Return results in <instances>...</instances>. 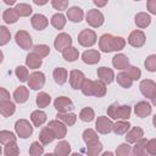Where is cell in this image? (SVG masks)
I'll use <instances>...</instances> for the list:
<instances>
[{"label": "cell", "instance_id": "44dd1931", "mask_svg": "<svg viewBox=\"0 0 156 156\" xmlns=\"http://www.w3.org/2000/svg\"><path fill=\"white\" fill-rule=\"evenodd\" d=\"M55 139H56L55 133L52 132V129H51L49 126L41 128V130H40V133H39V141H40L43 145H48V144L52 143Z\"/></svg>", "mask_w": 156, "mask_h": 156}, {"label": "cell", "instance_id": "30bf717a", "mask_svg": "<svg viewBox=\"0 0 156 156\" xmlns=\"http://www.w3.org/2000/svg\"><path fill=\"white\" fill-rule=\"evenodd\" d=\"M145 41H146L145 33L139 29L133 30L128 37V44L133 48H141V46H144Z\"/></svg>", "mask_w": 156, "mask_h": 156}, {"label": "cell", "instance_id": "8fae6325", "mask_svg": "<svg viewBox=\"0 0 156 156\" xmlns=\"http://www.w3.org/2000/svg\"><path fill=\"white\" fill-rule=\"evenodd\" d=\"M72 45V38L69 34L67 33H60L56 35L55 40H54V46L57 51H63L66 48Z\"/></svg>", "mask_w": 156, "mask_h": 156}, {"label": "cell", "instance_id": "91938a15", "mask_svg": "<svg viewBox=\"0 0 156 156\" xmlns=\"http://www.w3.org/2000/svg\"><path fill=\"white\" fill-rule=\"evenodd\" d=\"M4 2H5L6 5H9V6H11V5H13V4L16 2V0H4Z\"/></svg>", "mask_w": 156, "mask_h": 156}, {"label": "cell", "instance_id": "94428289", "mask_svg": "<svg viewBox=\"0 0 156 156\" xmlns=\"http://www.w3.org/2000/svg\"><path fill=\"white\" fill-rule=\"evenodd\" d=\"M152 124H154V127L156 128V115L152 117Z\"/></svg>", "mask_w": 156, "mask_h": 156}, {"label": "cell", "instance_id": "f907efd6", "mask_svg": "<svg viewBox=\"0 0 156 156\" xmlns=\"http://www.w3.org/2000/svg\"><path fill=\"white\" fill-rule=\"evenodd\" d=\"M130 154H132V146L129 145V143L119 144L118 147L116 149V155L118 156H128Z\"/></svg>", "mask_w": 156, "mask_h": 156}, {"label": "cell", "instance_id": "ffe728a7", "mask_svg": "<svg viewBox=\"0 0 156 156\" xmlns=\"http://www.w3.org/2000/svg\"><path fill=\"white\" fill-rule=\"evenodd\" d=\"M66 17H67L71 22H73V23H79V22L83 20V17H84V12H83V10H82L80 7H78V6H72V7H69V9L67 10Z\"/></svg>", "mask_w": 156, "mask_h": 156}, {"label": "cell", "instance_id": "ba28073f", "mask_svg": "<svg viewBox=\"0 0 156 156\" xmlns=\"http://www.w3.org/2000/svg\"><path fill=\"white\" fill-rule=\"evenodd\" d=\"M95 129L100 134H108L113 132V122L106 116H99L95 122Z\"/></svg>", "mask_w": 156, "mask_h": 156}, {"label": "cell", "instance_id": "603a6c76", "mask_svg": "<svg viewBox=\"0 0 156 156\" xmlns=\"http://www.w3.org/2000/svg\"><path fill=\"white\" fill-rule=\"evenodd\" d=\"M144 136V130L140 127H133L132 129H129L126 133V141L127 143H135L139 139H141Z\"/></svg>", "mask_w": 156, "mask_h": 156}, {"label": "cell", "instance_id": "1f68e13d", "mask_svg": "<svg viewBox=\"0 0 156 156\" xmlns=\"http://www.w3.org/2000/svg\"><path fill=\"white\" fill-rule=\"evenodd\" d=\"M18 18H20V16H18V13L16 12V10L15 9H6L5 11H4V13H2V20H4V22L5 23H7V24H13V23H16L17 21H18Z\"/></svg>", "mask_w": 156, "mask_h": 156}, {"label": "cell", "instance_id": "83f0119b", "mask_svg": "<svg viewBox=\"0 0 156 156\" xmlns=\"http://www.w3.org/2000/svg\"><path fill=\"white\" fill-rule=\"evenodd\" d=\"M16 111V106L11 100H5V101H0V113L4 117H10L15 113Z\"/></svg>", "mask_w": 156, "mask_h": 156}, {"label": "cell", "instance_id": "7a4b0ae2", "mask_svg": "<svg viewBox=\"0 0 156 156\" xmlns=\"http://www.w3.org/2000/svg\"><path fill=\"white\" fill-rule=\"evenodd\" d=\"M82 93L85 96H95V98H102L105 96L107 89H106V83H104L102 80H91V79H87L84 80L82 88H80Z\"/></svg>", "mask_w": 156, "mask_h": 156}, {"label": "cell", "instance_id": "bcb514c9", "mask_svg": "<svg viewBox=\"0 0 156 156\" xmlns=\"http://www.w3.org/2000/svg\"><path fill=\"white\" fill-rule=\"evenodd\" d=\"M33 52H35L41 58H44L50 54V48L48 45H45V44H38V45L33 46Z\"/></svg>", "mask_w": 156, "mask_h": 156}, {"label": "cell", "instance_id": "277c9868", "mask_svg": "<svg viewBox=\"0 0 156 156\" xmlns=\"http://www.w3.org/2000/svg\"><path fill=\"white\" fill-rule=\"evenodd\" d=\"M85 21H87V23H88L90 27H93V28H99V27H101V26L104 24L105 17H104V15H102L101 11H99V10H96V9H91V10H89V11L87 12V15H85Z\"/></svg>", "mask_w": 156, "mask_h": 156}, {"label": "cell", "instance_id": "60d3db41", "mask_svg": "<svg viewBox=\"0 0 156 156\" xmlns=\"http://www.w3.org/2000/svg\"><path fill=\"white\" fill-rule=\"evenodd\" d=\"M20 154V149L16 141H10L4 146V155L5 156H17Z\"/></svg>", "mask_w": 156, "mask_h": 156}, {"label": "cell", "instance_id": "8992f818", "mask_svg": "<svg viewBox=\"0 0 156 156\" xmlns=\"http://www.w3.org/2000/svg\"><path fill=\"white\" fill-rule=\"evenodd\" d=\"M96 33L93 29H83L78 34V43L84 48H90L96 43Z\"/></svg>", "mask_w": 156, "mask_h": 156}, {"label": "cell", "instance_id": "11a10c76", "mask_svg": "<svg viewBox=\"0 0 156 156\" xmlns=\"http://www.w3.org/2000/svg\"><path fill=\"white\" fill-rule=\"evenodd\" d=\"M146 7L151 15H156V0H147Z\"/></svg>", "mask_w": 156, "mask_h": 156}, {"label": "cell", "instance_id": "9c48e42d", "mask_svg": "<svg viewBox=\"0 0 156 156\" xmlns=\"http://www.w3.org/2000/svg\"><path fill=\"white\" fill-rule=\"evenodd\" d=\"M45 84V74L40 71H35L33 73L29 74V79H28V85L30 89L33 90H39L44 87Z\"/></svg>", "mask_w": 156, "mask_h": 156}, {"label": "cell", "instance_id": "5bb4252c", "mask_svg": "<svg viewBox=\"0 0 156 156\" xmlns=\"http://www.w3.org/2000/svg\"><path fill=\"white\" fill-rule=\"evenodd\" d=\"M48 126H49V127L52 129V132L55 133L56 139H63V138L66 136V134H67V126H66L62 121H60V119H54V121H50Z\"/></svg>", "mask_w": 156, "mask_h": 156}, {"label": "cell", "instance_id": "b9f144b4", "mask_svg": "<svg viewBox=\"0 0 156 156\" xmlns=\"http://www.w3.org/2000/svg\"><path fill=\"white\" fill-rule=\"evenodd\" d=\"M95 118V112L91 107H84L79 112V119L83 122H91Z\"/></svg>", "mask_w": 156, "mask_h": 156}, {"label": "cell", "instance_id": "484cf974", "mask_svg": "<svg viewBox=\"0 0 156 156\" xmlns=\"http://www.w3.org/2000/svg\"><path fill=\"white\" fill-rule=\"evenodd\" d=\"M46 119H48V116H46V113H45L44 111H41V110H35V111H33L32 115H30V121H32V123H33L34 127H40V126H43V124L46 122Z\"/></svg>", "mask_w": 156, "mask_h": 156}, {"label": "cell", "instance_id": "d4e9b609", "mask_svg": "<svg viewBox=\"0 0 156 156\" xmlns=\"http://www.w3.org/2000/svg\"><path fill=\"white\" fill-rule=\"evenodd\" d=\"M28 99H29V90L26 87L21 85L13 91V100L17 104H24Z\"/></svg>", "mask_w": 156, "mask_h": 156}, {"label": "cell", "instance_id": "9f6ffc18", "mask_svg": "<svg viewBox=\"0 0 156 156\" xmlns=\"http://www.w3.org/2000/svg\"><path fill=\"white\" fill-rule=\"evenodd\" d=\"M5 100H10V94L5 88H0V101H5Z\"/></svg>", "mask_w": 156, "mask_h": 156}, {"label": "cell", "instance_id": "db71d44e", "mask_svg": "<svg viewBox=\"0 0 156 156\" xmlns=\"http://www.w3.org/2000/svg\"><path fill=\"white\" fill-rule=\"evenodd\" d=\"M146 154L156 156V138L147 140V143H146Z\"/></svg>", "mask_w": 156, "mask_h": 156}, {"label": "cell", "instance_id": "8d00e7d4", "mask_svg": "<svg viewBox=\"0 0 156 156\" xmlns=\"http://www.w3.org/2000/svg\"><path fill=\"white\" fill-rule=\"evenodd\" d=\"M116 79H117V83H118L122 88H126V89H129V88L132 87L133 82H134L126 72H119V73L117 74Z\"/></svg>", "mask_w": 156, "mask_h": 156}, {"label": "cell", "instance_id": "7bdbcfd3", "mask_svg": "<svg viewBox=\"0 0 156 156\" xmlns=\"http://www.w3.org/2000/svg\"><path fill=\"white\" fill-rule=\"evenodd\" d=\"M82 136H83V140H84L85 144H90V143H94V141L99 140L98 133H96L94 129H91V128L85 129V130L83 132V135H82Z\"/></svg>", "mask_w": 156, "mask_h": 156}, {"label": "cell", "instance_id": "cb8c5ba5", "mask_svg": "<svg viewBox=\"0 0 156 156\" xmlns=\"http://www.w3.org/2000/svg\"><path fill=\"white\" fill-rule=\"evenodd\" d=\"M52 77H54V80H55L56 84L63 85V84L67 82V79H68V72H67V69L63 68V67H57V68L54 69Z\"/></svg>", "mask_w": 156, "mask_h": 156}, {"label": "cell", "instance_id": "be15d7a7", "mask_svg": "<svg viewBox=\"0 0 156 156\" xmlns=\"http://www.w3.org/2000/svg\"><path fill=\"white\" fill-rule=\"evenodd\" d=\"M107 155H112V152H104V156H107Z\"/></svg>", "mask_w": 156, "mask_h": 156}, {"label": "cell", "instance_id": "ab89813d", "mask_svg": "<svg viewBox=\"0 0 156 156\" xmlns=\"http://www.w3.org/2000/svg\"><path fill=\"white\" fill-rule=\"evenodd\" d=\"M15 10H16V12L18 13L20 17H28V16H30L32 12H33L32 6L28 5V4H23V2L17 4V5L15 6Z\"/></svg>", "mask_w": 156, "mask_h": 156}, {"label": "cell", "instance_id": "681fc988", "mask_svg": "<svg viewBox=\"0 0 156 156\" xmlns=\"http://www.w3.org/2000/svg\"><path fill=\"white\" fill-rule=\"evenodd\" d=\"M10 141H16V135L9 130H1L0 132V143L5 145Z\"/></svg>", "mask_w": 156, "mask_h": 156}, {"label": "cell", "instance_id": "52a82bcc", "mask_svg": "<svg viewBox=\"0 0 156 156\" xmlns=\"http://www.w3.org/2000/svg\"><path fill=\"white\" fill-rule=\"evenodd\" d=\"M15 40H16V44L23 50H29L33 48L32 37L27 30H18L15 35Z\"/></svg>", "mask_w": 156, "mask_h": 156}, {"label": "cell", "instance_id": "e7e4bbea", "mask_svg": "<svg viewBox=\"0 0 156 156\" xmlns=\"http://www.w3.org/2000/svg\"><path fill=\"white\" fill-rule=\"evenodd\" d=\"M134 1H140V0H134Z\"/></svg>", "mask_w": 156, "mask_h": 156}, {"label": "cell", "instance_id": "ac0fdd59", "mask_svg": "<svg viewBox=\"0 0 156 156\" xmlns=\"http://www.w3.org/2000/svg\"><path fill=\"white\" fill-rule=\"evenodd\" d=\"M96 73H98L99 79L102 80L106 84H111L115 80V78H116L113 71L111 68H108V67H99L98 71H96Z\"/></svg>", "mask_w": 156, "mask_h": 156}, {"label": "cell", "instance_id": "f1b7e54d", "mask_svg": "<svg viewBox=\"0 0 156 156\" xmlns=\"http://www.w3.org/2000/svg\"><path fill=\"white\" fill-rule=\"evenodd\" d=\"M134 22H135L136 27H139V28H146L151 23V17L146 12H139V13L135 15Z\"/></svg>", "mask_w": 156, "mask_h": 156}, {"label": "cell", "instance_id": "4fadbf2b", "mask_svg": "<svg viewBox=\"0 0 156 156\" xmlns=\"http://www.w3.org/2000/svg\"><path fill=\"white\" fill-rule=\"evenodd\" d=\"M54 107L57 110V112H69L73 110V102L67 96H58L54 101Z\"/></svg>", "mask_w": 156, "mask_h": 156}, {"label": "cell", "instance_id": "4dcf8cb0", "mask_svg": "<svg viewBox=\"0 0 156 156\" xmlns=\"http://www.w3.org/2000/svg\"><path fill=\"white\" fill-rule=\"evenodd\" d=\"M57 119L62 121L67 127H71L76 123L77 121V115L76 113H72V112H58L56 115Z\"/></svg>", "mask_w": 156, "mask_h": 156}, {"label": "cell", "instance_id": "5b68a950", "mask_svg": "<svg viewBox=\"0 0 156 156\" xmlns=\"http://www.w3.org/2000/svg\"><path fill=\"white\" fill-rule=\"evenodd\" d=\"M15 132L21 139H27L33 134V127L27 119H18L15 123Z\"/></svg>", "mask_w": 156, "mask_h": 156}, {"label": "cell", "instance_id": "f6af8a7d", "mask_svg": "<svg viewBox=\"0 0 156 156\" xmlns=\"http://www.w3.org/2000/svg\"><path fill=\"white\" fill-rule=\"evenodd\" d=\"M44 154V146L39 141H33L29 147V155L30 156H40Z\"/></svg>", "mask_w": 156, "mask_h": 156}, {"label": "cell", "instance_id": "e575fe53", "mask_svg": "<svg viewBox=\"0 0 156 156\" xmlns=\"http://www.w3.org/2000/svg\"><path fill=\"white\" fill-rule=\"evenodd\" d=\"M50 22H51V24H52L54 28H56V29H63V27L66 26L67 20H66V16L65 15H62L61 12H57V13H55L51 17Z\"/></svg>", "mask_w": 156, "mask_h": 156}, {"label": "cell", "instance_id": "4316f807", "mask_svg": "<svg viewBox=\"0 0 156 156\" xmlns=\"http://www.w3.org/2000/svg\"><path fill=\"white\" fill-rule=\"evenodd\" d=\"M41 63H43V60H41V57L39 56V55H37L35 52H29L28 55H27V57H26V65L29 67V68H32V69H37V68H39L40 66H41Z\"/></svg>", "mask_w": 156, "mask_h": 156}, {"label": "cell", "instance_id": "f5cc1de1", "mask_svg": "<svg viewBox=\"0 0 156 156\" xmlns=\"http://www.w3.org/2000/svg\"><path fill=\"white\" fill-rule=\"evenodd\" d=\"M51 5L57 11H65L68 9V0H51Z\"/></svg>", "mask_w": 156, "mask_h": 156}, {"label": "cell", "instance_id": "d6a6232c", "mask_svg": "<svg viewBox=\"0 0 156 156\" xmlns=\"http://www.w3.org/2000/svg\"><path fill=\"white\" fill-rule=\"evenodd\" d=\"M62 57L68 62H74L79 57V52L74 46H68L62 51Z\"/></svg>", "mask_w": 156, "mask_h": 156}, {"label": "cell", "instance_id": "7402d4cb", "mask_svg": "<svg viewBox=\"0 0 156 156\" xmlns=\"http://www.w3.org/2000/svg\"><path fill=\"white\" fill-rule=\"evenodd\" d=\"M112 65L115 68L124 71L129 66V58L124 54H117L112 57Z\"/></svg>", "mask_w": 156, "mask_h": 156}, {"label": "cell", "instance_id": "7dc6e473", "mask_svg": "<svg viewBox=\"0 0 156 156\" xmlns=\"http://www.w3.org/2000/svg\"><path fill=\"white\" fill-rule=\"evenodd\" d=\"M11 39V33L5 26H0V45H6Z\"/></svg>", "mask_w": 156, "mask_h": 156}, {"label": "cell", "instance_id": "f35d334b", "mask_svg": "<svg viewBox=\"0 0 156 156\" xmlns=\"http://www.w3.org/2000/svg\"><path fill=\"white\" fill-rule=\"evenodd\" d=\"M35 102H37V106H38V107L44 108V107L49 106V104L51 102V96H50L48 93H45V91H40V93L37 95Z\"/></svg>", "mask_w": 156, "mask_h": 156}, {"label": "cell", "instance_id": "9a60e30c", "mask_svg": "<svg viewBox=\"0 0 156 156\" xmlns=\"http://www.w3.org/2000/svg\"><path fill=\"white\" fill-rule=\"evenodd\" d=\"M85 80V76L79 69H72L69 72V84L73 89H80Z\"/></svg>", "mask_w": 156, "mask_h": 156}, {"label": "cell", "instance_id": "c3c4849f", "mask_svg": "<svg viewBox=\"0 0 156 156\" xmlns=\"http://www.w3.org/2000/svg\"><path fill=\"white\" fill-rule=\"evenodd\" d=\"M124 72H126L133 80H138V79L141 77V71H140V68H138V67H135V66H128V67L124 69Z\"/></svg>", "mask_w": 156, "mask_h": 156}, {"label": "cell", "instance_id": "f546056e", "mask_svg": "<svg viewBox=\"0 0 156 156\" xmlns=\"http://www.w3.org/2000/svg\"><path fill=\"white\" fill-rule=\"evenodd\" d=\"M129 129H130V123L128 122V119H121V121H117L116 123H113V132L117 135H123Z\"/></svg>", "mask_w": 156, "mask_h": 156}, {"label": "cell", "instance_id": "6125c7cd", "mask_svg": "<svg viewBox=\"0 0 156 156\" xmlns=\"http://www.w3.org/2000/svg\"><path fill=\"white\" fill-rule=\"evenodd\" d=\"M151 101H152V105H155V106H156V94H155V96L151 99Z\"/></svg>", "mask_w": 156, "mask_h": 156}, {"label": "cell", "instance_id": "3957f363", "mask_svg": "<svg viewBox=\"0 0 156 156\" xmlns=\"http://www.w3.org/2000/svg\"><path fill=\"white\" fill-rule=\"evenodd\" d=\"M132 108L128 105L112 104L107 107V116L112 119H128L130 117Z\"/></svg>", "mask_w": 156, "mask_h": 156}, {"label": "cell", "instance_id": "d590c367", "mask_svg": "<svg viewBox=\"0 0 156 156\" xmlns=\"http://www.w3.org/2000/svg\"><path fill=\"white\" fill-rule=\"evenodd\" d=\"M146 143H147L146 139H144V138L139 139L138 141L134 143L135 145L133 146L132 152H133L135 156H144V155H146Z\"/></svg>", "mask_w": 156, "mask_h": 156}, {"label": "cell", "instance_id": "74e56055", "mask_svg": "<svg viewBox=\"0 0 156 156\" xmlns=\"http://www.w3.org/2000/svg\"><path fill=\"white\" fill-rule=\"evenodd\" d=\"M102 147L104 146L99 140H96L94 143H90V144H87V154L89 156H98V155L101 154Z\"/></svg>", "mask_w": 156, "mask_h": 156}, {"label": "cell", "instance_id": "836d02e7", "mask_svg": "<svg viewBox=\"0 0 156 156\" xmlns=\"http://www.w3.org/2000/svg\"><path fill=\"white\" fill-rule=\"evenodd\" d=\"M54 154L57 155V156H67L71 154V145L68 141H60L56 146H55V150H54Z\"/></svg>", "mask_w": 156, "mask_h": 156}, {"label": "cell", "instance_id": "6f0895ef", "mask_svg": "<svg viewBox=\"0 0 156 156\" xmlns=\"http://www.w3.org/2000/svg\"><path fill=\"white\" fill-rule=\"evenodd\" d=\"M107 1L108 0H93V2L98 6V7H104L107 5Z\"/></svg>", "mask_w": 156, "mask_h": 156}, {"label": "cell", "instance_id": "7c38bea8", "mask_svg": "<svg viewBox=\"0 0 156 156\" xmlns=\"http://www.w3.org/2000/svg\"><path fill=\"white\" fill-rule=\"evenodd\" d=\"M139 88H140L141 94L147 99H152L155 96V94H156V83L154 80H151V79L141 80Z\"/></svg>", "mask_w": 156, "mask_h": 156}, {"label": "cell", "instance_id": "e0dca14e", "mask_svg": "<svg viewBox=\"0 0 156 156\" xmlns=\"http://www.w3.org/2000/svg\"><path fill=\"white\" fill-rule=\"evenodd\" d=\"M151 111H152V107H151V105H150L147 101H139V102L134 106L135 116H138V117H140V118L147 117L149 115H151Z\"/></svg>", "mask_w": 156, "mask_h": 156}, {"label": "cell", "instance_id": "680465c9", "mask_svg": "<svg viewBox=\"0 0 156 156\" xmlns=\"http://www.w3.org/2000/svg\"><path fill=\"white\" fill-rule=\"evenodd\" d=\"M33 2H34L35 5H38V6H43V5L48 4L49 0H33Z\"/></svg>", "mask_w": 156, "mask_h": 156}, {"label": "cell", "instance_id": "816d5d0a", "mask_svg": "<svg viewBox=\"0 0 156 156\" xmlns=\"http://www.w3.org/2000/svg\"><path fill=\"white\" fill-rule=\"evenodd\" d=\"M144 66L149 72H156V55H149L144 61Z\"/></svg>", "mask_w": 156, "mask_h": 156}, {"label": "cell", "instance_id": "d6986e66", "mask_svg": "<svg viewBox=\"0 0 156 156\" xmlns=\"http://www.w3.org/2000/svg\"><path fill=\"white\" fill-rule=\"evenodd\" d=\"M82 60L87 65H96L100 61V52L98 50H85L82 54Z\"/></svg>", "mask_w": 156, "mask_h": 156}, {"label": "cell", "instance_id": "6da1fadb", "mask_svg": "<svg viewBox=\"0 0 156 156\" xmlns=\"http://www.w3.org/2000/svg\"><path fill=\"white\" fill-rule=\"evenodd\" d=\"M126 40L122 37H113L112 34H102L99 39V48L102 52H112V51H119L124 49Z\"/></svg>", "mask_w": 156, "mask_h": 156}, {"label": "cell", "instance_id": "2e32d148", "mask_svg": "<svg viewBox=\"0 0 156 156\" xmlns=\"http://www.w3.org/2000/svg\"><path fill=\"white\" fill-rule=\"evenodd\" d=\"M30 24L35 30H43V29H45L48 27L49 20L41 13H35L30 18Z\"/></svg>", "mask_w": 156, "mask_h": 156}, {"label": "cell", "instance_id": "ee69618b", "mask_svg": "<svg viewBox=\"0 0 156 156\" xmlns=\"http://www.w3.org/2000/svg\"><path fill=\"white\" fill-rule=\"evenodd\" d=\"M15 73H16V77L20 79V82H28V79H29V72H28V68L27 67L18 66V67H16Z\"/></svg>", "mask_w": 156, "mask_h": 156}]
</instances>
